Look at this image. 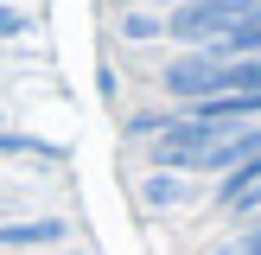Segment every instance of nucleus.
Instances as JSON below:
<instances>
[{
	"label": "nucleus",
	"instance_id": "1",
	"mask_svg": "<svg viewBox=\"0 0 261 255\" xmlns=\"http://www.w3.org/2000/svg\"><path fill=\"white\" fill-rule=\"evenodd\" d=\"M166 89L178 102H217V96H261V58H211V51H191L166 70Z\"/></svg>",
	"mask_w": 261,
	"mask_h": 255
},
{
	"label": "nucleus",
	"instance_id": "2",
	"mask_svg": "<svg viewBox=\"0 0 261 255\" xmlns=\"http://www.w3.org/2000/svg\"><path fill=\"white\" fill-rule=\"evenodd\" d=\"M249 13H261V0H185V7L166 19V32L185 38V45H217V38L236 19H249Z\"/></svg>",
	"mask_w": 261,
	"mask_h": 255
},
{
	"label": "nucleus",
	"instance_id": "3",
	"mask_svg": "<svg viewBox=\"0 0 261 255\" xmlns=\"http://www.w3.org/2000/svg\"><path fill=\"white\" fill-rule=\"evenodd\" d=\"M217 128H198L185 115L178 128H160V140H153V166L160 172H185V166H211V153H217Z\"/></svg>",
	"mask_w": 261,
	"mask_h": 255
},
{
	"label": "nucleus",
	"instance_id": "4",
	"mask_svg": "<svg viewBox=\"0 0 261 255\" xmlns=\"http://www.w3.org/2000/svg\"><path fill=\"white\" fill-rule=\"evenodd\" d=\"M255 115H261V96H217V102H198L191 121H198V128H217V134H236V128H249Z\"/></svg>",
	"mask_w": 261,
	"mask_h": 255
},
{
	"label": "nucleus",
	"instance_id": "5",
	"mask_svg": "<svg viewBox=\"0 0 261 255\" xmlns=\"http://www.w3.org/2000/svg\"><path fill=\"white\" fill-rule=\"evenodd\" d=\"M70 223L64 217H19V223H0V255L13 249H45V242H64Z\"/></svg>",
	"mask_w": 261,
	"mask_h": 255
},
{
	"label": "nucleus",
	"instance_id": "6",
	"mask_svg": "<svg viewBox=\"0 0 261 255\" xmlns=\"http://www.w3.org/2000/svg\"><path fill=\"white\" fill-rule=\"evenodd\" d=\"M211 58H261V13L236 19V26H229V32L211 45Z\"/></svg>",
	"mask_w": 261,
	"mask_h": 255
},
{
	"label": "nucleus",
	"instance_id": "7",
	"mask_svg": "<svg viewBox=\"0 0 261 255\" xmlns=\"http://www.w3.org/2000/svg\"><path fill=\"white\" fill-rule=\"evenodd\" d=\"M140 204H147V211H172V204H191V178H178V172H153L147 185H140Z\"/></svg>",
	"mask_w": 261,
	"mask_h": 255
},
{
	"label": "nucleus",
	"instance_id": "8",
	"mask_svg": "<svg viewBox=\"0 0 261 255\" xmlns=\"http://www.w3.org/2000/svg\"><path fill=\"white\" fill-rule=\"evenodd\" d=\"M255 178H261V140H255V147H249V153H242V160H236V166H229V172H223V185H217V204H223V211H229V204H236L242 191L255 185Z\"/></svg>",
	"mask_w": 261,
	"mask_h": 255
},
{
	"label": "nucleus",
	"instance_id": "9",
	"mask_svg": "<svg viewBox=\"0 0 261 255\" xmlns=\"http://www.w3.org/2000/svg\"><path fill=\"white\" fill-rule=\"evenodd\" d=\"M160 32H166V26L147 19V13H127V26H121V38H134V45H140V38H160Z\"/></svg>",
	"mask_w": 261,
	"mask_h": 255
},
{
	"label": "nucleus",
	"instance_id": "10",
	"mask_svg": "<svg viewBox=\"0 0 261 255\" xmlns=\"http://www.w3.org/2000/svg\"><path fill=\"white\" fill-rule=\"evenodd\" d=\"M217 255H261V217H255L249 230H242L236 242H229V249H217Z\"/></svg>",
	"mask_w": 261,
	"mask_h": 255
},
{
	"label": "nucleus",
	"instance_id": "11",
	"mask_svg": "<svg viewBox=\"0 0 261 255\" xmlns=\"http://www.w3.org/2000/svg\"><path fill=\"white\" fill-rule=\"evenodd\" d=\"M25 26H32V19H25V13H19V7H0V38H19V32H25Z\"/></svg>",
	"mask_w": 261,
	"mask_h": 255
},
{
	"label": "nucleus",
	"instance_id": "12",
	"mask_svg": "<svg viewBox=\"0 0 261 255\" xmlns=\"http://www.w3.org/2000/svg\"><path fill=\"white\" fill-rule=\"evenodd\" d=\"M229 211H261V178H255V185H249V191H242V198H236V204H229Z\"/></svg>",
	"mask_w": 261,
	"mask_h": 255
},
{
	"label": "nucleus",
	"instance_id": "13",
	"mask_svg": "<svg viewBox=\"0 0 261 255\" xmlns=\"http://www.w3.org/2000/svg\"><path fill=\"white\" fill-rule=\"evenodd\" d=\"M121 7H147V0H121Z\"/></svg>",
	"mask_w": 261,
	"mask_h": 255
}]
</instances>
